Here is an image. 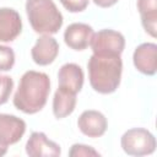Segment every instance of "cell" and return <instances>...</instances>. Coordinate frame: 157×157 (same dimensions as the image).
Wrapping results in <instances>:
<instances>
[{"mask_svg": "<svg viewBox=\"0 0 157 157\" xmlns=\"http://www.w3.org/2000/svg\"><path fill=\"white\" fill-rule=\"evenodd\" d=\"M49 92V76L40 71L28 70L21 76L13 96V105L25 114H36L44 108Z\"/></svg>", "mask_w": 157, "mask_h": 157, "instance_id": "1", "label": "cell"}, {"mask_svg": "<svg viewBox=\"0 0 157 157\" xmlns=\"http://www.w3.org/2000/svg\"><path fill=\"white\" fill-rule=\"evenodd\" d=\"M87 69L90 85L98 93H113L120 85L123 71L120 55L93 54L87 63Z\"/></svg>", "mask_w": 157, "mask_h": 157, "instance_id": "2", "label": "cell"}, {"mask_svg": "<svg viewBox=\"0 0 157 157\" xmlns=\"http://www.w3.org/2000/svg\"><path fill=\"white\" fill-rule=\"evenodd\" d=\"M26 13L36 33L54 34L63 26V15L53 0H27Z\"/></svg>", "mask_w": 157, "mask_h": 157, "instance_id": "3", "label": "cell"}, {"mask_svg": "<svg viewBox=\"0 0 157 157\" xmlns=\"http://www.w3.org/2000/svg\"><path fill=\"white\" fill-rule=\"evenodd\" d=\"M120 145L123 151L129 156H146L155 152L156 139L144 128H132L123 134Z\"/></svg>", "mask_w": 157, "mask_h": 157, "instance_id": "4", "label": "cell"}, {"mask_svg": "<svg viewBox=\"0 0 157 157\" xmlns=\"http://www.w3.org/2000/svg\"><path fill=\"white\" fill-rule=\"evenodd\" d=\"M90 45L96 55H120L125 48V38L118 31L101 29L93 33Z\"/></svg>", "mask_w": 157, "mask_h": 157, "instance_id": "5", "label": "cell"}, {"mask_svg": "<svg viewBox=\"0 0 157 157\" xmlns=\"http://www.w3.org/2000/svg\"><path fill=\"white\" fill-rule=\"evenodd\" d=\"M26 153L29 157H58L61 155V148L44 132L33 131L26 142Z\"/></svg>", "mask_w": 157, "mask_h": 157, "instance_id": "6", "label": "cell"}, {"mask_svg": "<svg viewBox=\"0 0 157 157\" xmlns=\"http://www.w3.org/2000/svg\"><path fill=\"white\" fill-rule=\"evenodd\" d=\"M26 131V123L12 114L0 113V145L10 146L18 142Z\"/></svg>", "mask_w": 157, "mask_h": 157, "instance_id": "7", "label": "cell"}, {"mask_svg": "<svg viewBox=\"0 0 157 157\" xmlns=\"http://www.w3.org/2000/svg\"><path fill=\"white\" fill-rule=\"evenodd\" d=\"M77 126L83 135L96 139L104 135L108 128V123L107 118L101 112L90 109L81 113L77 119Z\"/></svg>", "mask_w": 157, "mask_h": 157, "instance_id": "8", "label": "cell"}, {"mask_svg": "<svg viewBox=\"0 0 157 157\" xmlns=\"http://www.w3.org/2000/svg\"><path fill=\"white\" fill-rule=\"evenodd\" d=\"M132 61L137 71L152 76L157 71V45L155 43L140 44L132 55Z\"/></svg>", "mask_w": 157, "mask_h": 157, "instance_id": "9", "label": "cell"}, {"mask_svg": "<svg viewBox=\"0 0 157 157\" xmlns=\"http://www.w3.org/2000/svg\"><path fill=\"white\" fill-rule=\"evenodd\" d=\"M93 33V28L87 23L75 22L66 27L64 32V42L74 50H85L91 44Z\"/></svg>", "mask_w": 157, "mask_h": 157, "instance_id": "10", "label": "cell"}, {"mask_svg": "<svg viewBox=\"0 0 157 157\" xmlns=\"http://www.w3.org/2000/svg\"><path fill=\"white\" fill-rule=\"evenodd\" d=\"M59 53V44L55 38L50 34H43L39 37L31 50V55L33 61L37 65L47 66L52 64Z\"/></svg>", "mask_w": 157, "mask_h": 157, "instance_id": "11", "label": "cell"}, {"mask_svg": "<svg viewBox=\"0 0 157 157\" xmlns=\"http://www.w3.org/2000/svg\"><path fill=\"white\" fill-rule=\"evenodd\" d=\"M22 31L20 13L10 7H0V42L7 43L16 39Z\"/></svg>", "mask_w": 157, "mask_h": 157, "instance_id": "12", "label": "cell"}, {"mask_svg": "<svg viewBox=\"0 0 157 157\" xmlns=\"http://www.w3.org/2000/svg\"><path fill=\"white\" fill-rule=\"evenodd\" d=\"M83 71L80 65L75 63L64 64L58 72V83L59 87L70 90L75 93H78L83 86Z\"/></svg>", "mask_w": 157, "mask_h": 157, "instance_id": "13", "label": "cell"}, {"mask_svg": "<svg viewBox=\"0 0 157 157\" xmlns=\"http://www.w3.org/2000/svg\"><path fill=\"white\" fill-rule=\"evenodd\" d=\"M76 94L75 92L59 87L54 93L53 98V114L56 119H63L70 115L76 107Z\"/></svg>", "mask_w": 157, "mask_h": 157, "instance_id": "14", "label": "cell"}, {"mask_svg": "<svg viewBox=\"0 0 157 157\" xmlns=\"http://www.w3.org/2000/svg\"><path fill=\"white\" fill-rule=\"evenodd\" d=\"M137 10L141 15L144 29L155 38L157 28V0H137Z\"/></svg>", "mask_w": 157, "mask_h": 157, "instance_id": "15", "label": "cell"}, {"mask_svg": "<svg viewBox=\"0 0 157 157\" xmlns=\"http://www.w3.org/2000/svg\"><path fill=\"white\" fill-rule=\"evenodd\" d=\"M15 64V53L10 47L0 44V71H9Z\"/></svg>", "mask_w": 157, "mask_h": 157, "instance_id": "16", "label": "cell"}, {"mask_svg": "<svg viewBox=\"0 0 157 157\" xmlns=\"http://www.w3.org/2000/svg\"><path fill=\"white\" fill-rule=\"evenodd\" d=\"M13 80L7 75H0V105L5 104L12 92Z\"/></svg>", "mask_w": 157, "mask_h": 157, "instance_id": "17", "label": "cell"}, {"mask_svg": "<svg viewBox=\"0 0 157 157\" xmlns=\"http://www.w3.org/2000/svg\"><path fill=\"white\" fill-rule=\"evenodd\" d=\"M70 157H90V156H99V153L91 146L82 144H74L69 151Z\"/></svg>", "mask_w": 157, "mask_h": 157, "instance_id": "18", "label": "cell"}, {"mask_svg": "<svg viewBox=\"0 0 157 157\" xmlns=\"http://www.w3.org/2000/svg\"><path fill=\"white\" fill-rule=\"evenodd\" d=\"M61 5L70 12H81L87 6L90 0H59Z\"/></svg>", "mask_w": 157, "mask_h": 157, "instance_id": "19", "label": "cell"}, {"mask_svg": "<svg viewBox=\"0 0 157 157\" xmlns=\"http://www.w3.org/2000/svg\"><path fill=\"white\" fill-rule=\"evenodd\" d=\"M93 2H94L97 6L105 9V7H110V6H113L114 4H117L118 0H93Z\"/></svg>", "mask_w": 157, "mask_h": 157, "instance_id": "20", "label": "cell"}, {"mask_svg": "<svg viewBox=\"0 0 157 157\" xmlns=\"http://www.w3.org/2000/svg\"><path fill=\"white\" fill-rule=\"evenodd\" d=\"M6 152H7V147H6V146L0 145V157H1V156H4V155H6Z\"/></svg>", "mask_w": 157, "mask_h": 157, "instance_id": "21", "label": "cell"}]
</instances>
